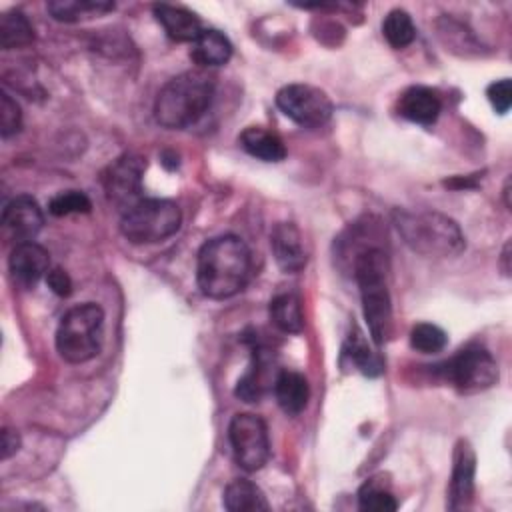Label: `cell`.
Here are the masks:
<instances>
[{
    "label": "cell",
    "mask_w": 512,
    "mask_h": 512,
    "mask_svg": "<svg viewBox=\"0 0 512 512\" xmlns=\"http://www.w3.org/2000/svg\"><path fill=\"white\" fill-rule=\"evenodd\" d=\"M250 276V250L242 238L224 234L208 240L198 252L196 282L204 296L224 300L238 294Z\"/></svg>",
    "instance_id": "6da1fadb"
},
{
    "label": "cell",
    "mask_w": 512,
    "mask_h": 512,
    "mask_svg": "<svg viewBox=\"0 0 512 512\" xmlns=\"http://www.w3.org/2000/svg\"><path fill=\"white\" fill-rule=\"evenodd\" d=\"M386 254L366 246L354 256V278L360 288L364 318L376 346H382L392 332V300L388 292Z\"/></svg>",
    "instance_id": "7a4b0ae2"
},
{
    "label": "cell",
    "mask_w": 512,
    "mask_h": 512,
    "mask_svg": "<svg viewBox=\"0 0 512 512\" xmlns=\"http://www.w3.org/2000/svg\"><path fill=\"white\" fill-rule=\"evenodd\" d=\"M214 98V80L204 72H182L168 80L154 102L156 122L170 130H182L198 122Z\"/></svg>",
    "instance_id": "3957f363"
},
{
    "label": "cell",
    "mask_w": 512,
    "mask_h": 512,
    "mask_svg": "<svg viewBox=\"0 0 512 512\" xmlns=\"http://www.w3.org/2000/svg\"><path fill=\"white\" fill-rule=\"evenodd\" d=\"M394 224L404 242L422 256L452 258L466 246L460 226L440 212L396 210Z\"/></svg>",
    "instance_id": "277c9868"
},
{
    "label": "cell",
    "mask_w": 512,
    "mask_h": 512,
    "mask_svg": "<svg viewBox=\"0 0 512 512\" xmlns=\"http://www.w3.org/2000/svg\"><path fill=\"white\" fill-rule=\"evenodd\" d=\"M104 310L94 304H78L70 308L58 324L56 348L66 362L82 364L94 358L102 348Z\"/></svg>",
    "instance_id": "5b68a950"
},
{
    "label": "cell",
    "mask_w": 512,
    "mask_h": 512,
    "mask_svg": "<svg viewBox=\"0 0 512 512\" xmlns=\"http://www.w3.org/2000/svg\"><path fill=\"white\" fill-rule=\"evenodd\" d=\"M180 208L170 200L142 198L122 212L120 230L132 244H156L178 232Z\"/></svg>",
    "instance_id": "8992f818"
},
{
    "label": "cell",
    "mask_w": 512,
    "mask_h": 512,
    "mask_svg": "<svg viewBox=\"0 0 512 512\" xmlns=\"http://www.w3.org/2000/svg\"><path fill=\"white\" fill-rule=\"evenodd\" d=\"M444 378L460 394H476L498 380V364L482 346H466L442 364Z\"/></svg>",
    "instance_id": "52a82bcc"
},
{
    "label": "cell",
    "mask_w": 512,
    "mask_h": 512,
    "mask_svg": "<svg viewBox=\"0 0 512 512\" xmlns=\"http://www.w3.org/2000/svg\"><path fill=\"white\" fill-rule=\"evenodd\" d=\"M228 440L236 462L248 472L260 470L270 458L268 428L256 414H236L228 426Z\"/></svg>",
    "instance_id": "ba28073f"
},
{
    "label": "cell",
    "mask_w": 512,
    "mask_h": 512,
    "mask_svg": "<svg viewBox=\"0 0 512 512\" xmlns=\"http://www.w3.org/2000/svg\"><path fill=\"white\" fill-rule=\"evenodd\" d=\"M278 108L298 126L318 128L326 124L334 112L328 94L310 84H288L276 94Z\"/></svg>",
    "instance_id": "9c48e42d"
},
{
    "label": "cell",
    "mask_w": 512,
    "mask_h": 512,
    "mask_svg": "<svg viewBox=\"0 0 512 512\" xmlns=\"http://www.w3.org/2000/svg\"><path fill=\"white\" fill-rule=\"evenodd\" d=\"M146 170V160L136 154H124L114 160L102 176L104 192L108 200L126 212L134 206L142 192V174Z\"/></svg>",
    "instance_id": "30bf717a"
},
{
    "label": "cell",
    "mask_w": 512,
    "mask_h": 512,
    "mask_svg": "<svg viewBox=\"0 0 512 512\" xmlns=\"http://www.w3.org/2000/svg\"><path fill=\"white\" fill-rule=\"evenodd\" d=\"M278 374L276 356L268 348L256 346L246 374L236 384V396L244 402L262 400L274 388Z\"/></svg>",
    "instance_id": "8fae6325"
},
{
    "label": "cell",
    "mask_w": 512,
    "mask_h": 512,
    "mask_svg": "<svg viewBox=\"0 0 512 512\" xmlns=\"http://www.w3.org/2000/svg\"><path fill=\"white\" fill-rule=\"evenodd\" d=\"M44 214L32 196H16L10 200L2 212V226L10 238L20 242H30L42 228Z\"/></svg>",
    "instance_id": "7c38bea8"
},
{
    "label": "cell",
    "mask_w": 512,
    "mask_h": 512,
    "mask_svg": "<svg viewBox=\"0 0 512 512\" xmlns=\"http://www.w3.org/2000/svg\"><path fill=\"white\" fill-rule=\"evenodd\" d=\"M474 474H476V454L468 440H458L454 450L452 478L448 486L450 510H462L470 506L474 496Z\"/></svg>",
    "instance_id": "4fadbf2b"
},
{
    "label": "cell",
    "mask_w": 512,
    "mask_h": 512,
    "mask_svg": "<svg viewBox=\"0 0 512 512\" xmlns=\"http://www.w3.org/2000/svg\"><path fill=\"white\" fill-rule=\"evenodd\" d=\"M10 274L18 286L32 288L50 270V254L36 242H20L8 258Z\"/></svg>",
    "instance_id": "5bb4252c"
},
{
    "label": "cell",
    "mask_w": 512,
    "mask_h": 512,
    "mask_svg": "<svg viewBox=\"0 0 512 512\" xmlns=\"http://www.w3.org/2000/svg\"><path fill=\"white\" fill-rule=\"evenodd\" d=\"M270 248L276 264L284 272H300L306 266V250L302 244V234L292 222H278L270 232Z\"/></svg>",
    "instance_id": "9a60e30c"
},
{
    "label": "cell",
    "mask_w": 512,
    "mask_h": 512,
    "mask_svg": "<svg viewBox=\"0 0 512 512\" xmlns=\"http://www.w3.org/2000/svg\"><path fill=\"white\" fill-rule=\"evenodd\" d=\"M440 110H442V100L436 94V90L428 86H410L398 98L400 116L422 126L434 124L436 118L440 116Z\"/></svg>",
    "instance_id": "2e32d148"
},
{
    "label": "cell",
    "mask_w": 512,
    "mask_h": 512,
    "mask_svg": "<svg viewBox=\"0 0 512 512\" xmlns=\"http://www.w3.org/2000/svg\"><path fill=\"white\" fill-rule=\"evenodd\" d=\"M152 10L156 20L166 30V34L176 42H194L204 30L200 18L182 6L154 4Z\"/></svg>",
    "instance_id": "e0dca14e"
},
{
    "label": "cell",
    "mask_w": 512,
    "mask_h": 512,
    "mask_svg": "<svg viewBox=\"0 0 512 512\" xmlns=\"http://www.w3.org/2000/svg\"><path fill=\"white\" fill-rule=\"evenodd\" d=\"M274 396L278 406L288 414L296 416L300 414L310 398V386L304 374L294 370H280L276 382H274Z\"/></svg>",
    "instance_id": "ac0fdd59"
},
{
    "label": "cell",
    "mask_w": 512,
    "mask_h": 512,
    "mask_svg": "<svg viewBox=\"0 0 512 512\" xmlns=\"http://www.w3.org/2000/svg\"><path fill=\"white\" fill-rule=\"evenodd\" d=\"M230 56H232L230 40L220 30H214V28L202 30L190 48V58L204 68L222 66L230 60Z\"/></svg>",
    "instance_id": "d6986e66"
},
{
    "label": "cell",
    "mask_w": 512,
    "mask_h": 512,
    "mask_svg": "<svg viewBox=\"0 0 512 512\" xmlns=\"http://www.w3.org/2000/svg\"><path fill=\"white\" fill-rule=\"evenodd\" d=\"M240 146L250 156L264 160V162H280L286 158V146L282 138L270 130H264L260 126H248L240 138Z\"/></svg>",
    "instance_id": "ffe728a7"
},
{
    "label": "cell",
    "mask_w": 512,
    "mask_h": 512,
    "mask_svg": "<svg viewBox=\"0 0 512 512\" xmlns=\"http://www.w3.org/2000/svg\"><path fill=\"white\" fill-rule=\"evenodd\" d=\"M224 508L230 512H258L268 510L270 504L264 492L246 478H236L224 488Z\"/></svg>",
    "instance_id": "44dd1931"
},
{
    "label": "cell",
    "mask_w": 512,
    "mask_h": 512,
    "mask_svg": "<svg viewBox=\"0 0 512 512\" xmlns=\"http://www.w3.org/2000/svg\"><path fill=\"white\" fill-rule=\"evenodd\" d=\"M270 320L276 328L288 334H298L304 328L302 300L294 292H280L270 300Z\"/></svg>",
    "instance_id": "7402d4cb"
},
{
    "label": "cell",
    "mask_w": 512,
    "mask_h": 512,
    "mask_svg": "<svg viewBox=\"0 0 512 512\" xmlns=\"http://www.w3.org/2000/svg\"><path fill=\"white\" fill-rule=\"evenodd\" d=\"M342 356L350 360V364L360 370L364 376H378L384 370V364L380 360V356L368 346L364 332L354 324L352 332L346 338Z\"/></svg>",
    "instance_id": "603a6c76"
},
{
    "label": "cell",
    "mask_w": 512,
    "mask_h": 512,
    "mask_svg": "<svg viewBox=\"0 0 512 512\" xmlns=\"http://www.w3.org/2000/svg\"><path fill=\"white\" fill-rule=\"evenodd\" d=\"M48 12L58 22H78L92 16H102L114 10V2L106 0H52L46 4Z\"/></svg>",
    "instance_id": "cb8c5ba5"
},
{
    "label": "cell",
    "mask_w": 512,
    "mask_h": 512,
    "mask_svg": "<svg viewBox=\"0 0 512 512\" xmlns=\"http://www.w3.org/2000/svg\"><path fill=\"white\" fill-rule=\"evenodd\" d=\"M34 40V28L20 10L4 12L0 18V44L4 50L28 46Z\"/></svg>",
    "instance_id": "d4e9b609"
},
{
    "label": "cell",
    "mask_w": 512,
    "mask_h": 512,
    "mask_svg": "<svg viewBox=\"0 0 512 512\" xmlns=\"http://www.w3.org/2000/svg\"><path fill=\"white\" fill-rule=\"evenodd\" d=\"M382 34L392 48L400 50L414 42L416 28H414V22L408 12L392 10V12H388V16L382 22Z\"/></svg>",
    "instance_id": "484cf974"
},
{
    "label": "cell",
    "mask_w": 512,
    "mask_h": 512,
    "mask_svg": "<svg viewBox=\"0 0 512 512\" xmlns=\"http://www.w3.org/2000/svg\"><path fill=\"white\" fill-rule=\"evenodd\" d=\"M358 506L364 512H394L398 508L396 498L376 480H368L358 492Z\"/></svg>",
    "instance_id": "4316f807"
},
{
    "label": "cell",
    "mask_w": 512,
    "mask_h": 512,
    "mask_svg": "<svg viewBox=\"0 0 512 512\" xmlns=\"http://www.w3.org/2000/svg\"><path fill=\"white\" fill-rule=\"evenodd\" d=\"M448 342L446 332L430 322H420L410 330V346L422 354H436Z\"/></svg>",
    "instance_id": "83f0119b"
},
{
    "label": "cell",
    "mask_w": 512,
    "mask_h": 512,
    "mask_svg": "<svg viewBox=\"0 0 512 512\" xmlns=\"http://www.w3.org/2000/svg\"><path fill=\"white\" fill-rule=\"evenodd\" d=\"M92 208L90 198L80 190H66L56 194L50 204L48 212L54 216H68V214H88Z\"/></svg>",
    "instance_id": "f1b7e54d"
},
{
    "label": "cell",
    "mask_w": 512,
    "mask_h": 512,
    "mask_svg": "<svg viewBox=\"0 0 512 512\" xmlns=\"http://www.w3.org/2000/svg\"><path fill=\"white\" fill-rule=\"evenodd\" d=\"M22 126V112L16 100L10 98V94L2 92L0 96V134L2 138H8L16 134Z\"/></svg>",
    "instance_id": "f546056e"
},
{
    "label": "cell",
    "mask_w": 512,
    "mask_h": 512,
    "mask_svg": "<svg viewBox=\"0 0 512 512\" xmlns=\"http://www.w3.org/2000/svg\"><path fill=\"white\" fill-rule=\"evenodd\" d=\"M486 96H488V102L492 104V108L498 114H506L510 104H512V84H510V80L502 78V80L492 82L486 88Z\"/></svg>",
    "instance_id": "4dcf8cb0"
},
{
    "label": "cell",
    "mask_w": 512,
    "mask_h": 512,
    "mask_svg": "<svg viewBox=\"0 0 512 512\" xmlns=\"http://www.w3.org/2000/svg\"><path fill=\"white\" fill-rule=\"evenodd\" d=\"M46 284L50 286V290L58 296H70L72 294V280L68 276L66 270L62 268H52L46 274Z\"/></svg>",
    "instance_id": "1f68e13d"
},
{
    "label": "cell",
    "mask_w": 512,
    "mask_h": 512,
    "mask_svg": "<svg viewBox=\"0 0 512 512\" xmlns=\"http://www.w3.org/2000/svg\"><path fill=\"white\" fill-rule=\"evenodd\" d=\"M20 448V436L12 428L2 430V460H8Z\"/></svg>",
    "instance_id": "d6a6232c"
},
{
    "label": "cell",
    "mask_w": 512,
    "mask_h": 512,
    "mask_svg": "<svg viewBox=\"0 0 512 512\" xmlns=\"http://www.w3.org/2000/svg\"><path fill=\"white\" fill-rule=\"evenodd\" d=\"M508 260H510V242H506V246H504V250H502V258H500V268H502V274H504V276H510Z\"/></svg>",
    "instance_id": "836d02e7"
}]
</instances>
